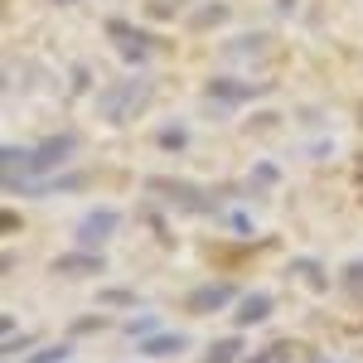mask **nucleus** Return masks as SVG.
<instances>
[{
  "mask_svg": "<svg viewBox=\"0 0 363 363\" xmlns=\"http://www.w3.org/2000/svg\"><path fill=\"white\" fill-rule=\"evenodd\" d=\"M145 349H150V354H169V349H179V339H150Z\"/></svg>",
  "mask_w": 363,
  "mask_h": 363,
  "instance_id": "1",
  "label": "nucleus"
}]
</instances>
